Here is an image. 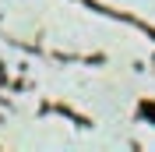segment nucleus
<instances>
[{
  "mask_svg": "<svg viewBox=\"0 0 155 152\" xmlns=\"http://www.w3.org/2000/svg\"><path fill=\"white\" fill-rule=\"evenodd\" d=\"M141 113H145V117H152V120H155V106H152V103H145V106H141Z\"/></svg>",
  "mask_w": 155,
  "mask_h": 152,
  "instance_id": "obj_1",
  "label": "nucleus"
}]
</instances>
